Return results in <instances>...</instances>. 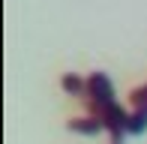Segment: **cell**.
<instances>
[{
	"instance_id": "6da1fadb",
	"label": "cell",
	"mask_w": 147,
	"mask_h": 144,
	"mask_svg": "<svg viewBox=\"0 0 147 144\" xmlns=\"http://www.w3.org/2000/svg\"><path fill=\"white\" fill-rule=\"evenodd\" d=\"M84 102H87L90 114H99V111L111 108L117 102V93H114V84L105 72H90L87 75V93H84Z\"/></svg>"
},
{
	"instance_id": "7a4b0ae2",
	"label": "cell",
	"mask_w": 147,
	"mask_h": 144,
	"mask_svg": "<svg viewBox=\"0 0 147 144\" xmlns=\"http://www.w3.org/2000/svg\"><path fill=\"white\" fill-rule=\"evenodd\" d=\"M66 126H69L72 132H81V135H96V132H102V129H105V123L99 120L96 114H90V117H72Z\"/></svg>"
},
{
	"instance_id": "3957f363",
	"label": "cell",
	"mask_w": 147,
	"mask_h": 144,
	"mask_svg": "<svg viewBox=\"0 0 147 144\" xmlns=\"http://www.w3.org/2000/svg\"><path fill=\"white\" fill-rule=\"evenodd\" d=\"M60 87H63L66 93L78 96V99H84V93H87V78H78L75 72H66V75L60 78Z\"/></svg>"
},
{
	"instance_id": "277c9868",
	"label": "cell",
	"mask_w": 147,
	"mask_h": 144,
	"mask_svg": "<svg viewBox=\"0 0 147 144\" xmlns=\"http://www.w3.org/2000/svg\"><path fill=\"white\" fill-rule=\"evenodd\" d=\"M144 129H147V111H132L129 129H126V132H129V135H141Z\"/></svg>"
},
{
	"instance_id": "5b68a950",
	"label": "cell",
	"mask_w": 147,
	"mask_h": 144,
	"mask_svg": "<svg viewBox=\"0 0 147 144\" xmlns=\"http://www.w3.org/2000/svg\"><path fill=\"white\" fill-rule=\"evenodd\" d=\"M129 102H132V111H147V84H141V87L132 90Z\"/></svg>"
},
{
	"instance_id": "8992f818",
	"label": "cell",
	"mask_w": 147,
	"mask_h": 144,
	"mask_svg": "<svg viewBox=\"0 0 147 144\" xmlns=\"http://www.w3.org/2000/svg\"><path fill=\"white\" fill-rule=\"evenodd\" d=\"M111 144H120V141H111Z\"/></svg>"
}]
</instances>
